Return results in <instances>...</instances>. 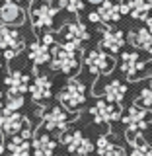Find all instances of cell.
Here are the masks:
<instances>
[{"instance_id": "1", "label": "cell", "mask_w": 152, "mask_h": 156, "mask_svg": "<svg viewBox=\"0 0 152 156\" xmlns=\"http://www.w3.org/2000/svg\"><path fill=\"white\" fill-rule=\"evenodd\" d=\"M51 68L66 76L76 74L78 68H80V49L70 45V43L55 45L51 53Z\"/></svg>"}, {"instance_id": "2", "label": "cell", "mask_w": 152, "mask_h": 156, "mask_svg": "<svg viewBox=\"0 0 152 156\" xmlns=\"http://www.w3.org/2000/svg\"><path fill=\"white\" fill-rule=\"evenodd\" d=\"M0 49H2V53H4L2 57L6 61H12L23 49V39L14 26L0 23Z\"/></svg>"}, {"instance_id": "3", "label": "cell", "mask_w": 152, "mask_h": 156, "mask_svg": "<svg viewBox=\"0 0 152 156\" xmlns=\"http://www.w3.org/2000/svg\"><path fill=\"white\" fill-rule=\"evenodd\" d=\"M58 100L65 109H70V111H76L78 107L86 101V86L82 84L80 80L76 78H70L66 82V86L61 90L58 94Z\"/></svg>"}, {"instance_id": "4", "label": "cell", "mask_w": 152, "mask_h": 156, "mask_svg": "<svg viewBox=\"0 0 152 156\" xmlns=\"http://www.w3.org/2000/svg\"><path fill=\"white\" fill-rule=\"evenodd\" d=\"M123 123L127 125V131H131V133H140V131H144L146 127L152 123V111L146 109L144 105H131L129 111L123 115Z\"/></svg>"}, {"instance_id": "5", "label": "cell", "mask_w": 152, "mask_h": 156, "mask_svg": "<svg viewBox=\"0 0 152 156\" xmlns=\"http://www.w3.org/2000/svg\"><path fill=\"white\" fill-rule=\"evenodd\" d=\"M61 143L66 146L68 152L76 156H90L92 150H94L92 140H88L80 131H65L61 135Z\"/></svg>"}, {"instance_id": "6", "label": "cell", "mask_w": 152, "mask_h": 156, "mask_svg": "<svg viewBox=\"0 0 152 156\" xmlns=\"http://www.w3.org/2000/svg\"><path fill=\"white\" fill-rule=\"evenodd\" d=\"M58 14V6H53L49 2L33 4L31 6V23L35 29H49L55 23V18Z\"/></svg>"}, {"instance_id": "7", "label": "cell", "mask_w": 152, "mask_h": 156, "mask_svg": "<svg viewBox=\"0 0 152 156\" xmlns=\"http://www.w3.org/2000/svg\"><path fill=\"white\" fill-rule=\"evenodd\" d=\"M86 66L92 74L101 76V74H107V72L113 70L115 61L109 55H105L101 49H94V51H90L86 55Z\"/></svg>"}, {"instance_id": "8", "label": "cell", "mask_w": 152, "mask_h": 156, "mask_svg": "<svg viewBox=\"0 0 152 156\" xmlns=\"http://www.w3.org/2000/svg\"><path fill=\"white\" fill-rule=\"evenodd\" d=\"M90 113H92V117H94V121H96V123H100V125L113 123V121L121 119V107H119V104H113V101L100 100L90 109Z\"/></svg>"}, {"instance_id": "9", "label": "cell", "mask_w": 152, "mask_h": 156, "mask_svg": "<svg viewBox=\"0 0 152 156\" xmlns=\"http://www.w3.org/2000/svg\"><path fill=\"white\" fill-rule=\"evenodd\" d=\"M74 117H76L74 113H66V111L61 109V107H51V109L45 113V117H43V127H45L47 131L65 133L68 123H70Z\"/></svg>"}, {"instance_id": "10", "label": "cell", "mask_w": 152, "mask_h": 156, "mask_svg": "<svg viewBox=\"0 0 152 156\" xmlns=\"http://www.w3.org/2000/svg\"><path fill=\"white\" fill-rule=\"evenodd\" d=\"M61 37H62V43H70V45L80 49L82 43L90 39V31L86 29L82 22H70L61 27Z\"/></svg>"}, {"instance_id": "11", "label": "cell", "mask_w": 152, "mask_h": 156, "mask_svg": "<svg viewBox=\"0 0 152 156\" xmlns=\"http://www.w3.org/2000/svg\"><path fill=\"white\" fill-rule=\"evenodd\" d=\"M144 62L140 61L139 53L136 51H125L121 53V70L125 72V76L129 78V80H136L139 74L144 70Z\"/></svg>"}, {"instance_id": "12", "label": "cell", "mask_w": 152, "mask_h": 156, "mask_svg": "<svg viewBox=\"0 0 152 156\" xmlns=\"http://www.w3.org/2000/svg\"><path fill=\"white\" fill-rule=\"evenodd\" d=\"M0 20L6 26H22L26 22V12L18 2H2L0 4Z\"/></svg>"}, {"instance_id": "13", "label": "cell", "mask_w": 152, "mask_h": 156, "mask_svg": "<svg viewBox=\"0 0 152 156\" xmlns=\"http://www.w3.org/2000/svg\"><path fill=\"white\" fill-rule=\"evenodd\" d=\"M51 88H53V82L51 78H47L45 74H39L33 78V84H29V92H31V98L33 101L37 104H43L51 98Z\"/></svg>"}, {"instance_id": "14", "label": "cell", "mask_w": 152, "mask_h": 156, "mask_svg": "<svg viewBox=\"0 0 152 156\" xmlns=\"http://www.w3.org/2000/svg\"><path fill=\"white\" fill-rule=\"evenodd\" d=\"M27 119L26 117H22L16 111V113H4L0 115V133L4 135H18L22 133V129L26 127Z\"/></svg>"}, {"instance_id": "15", "label": "cell", "mask_w": 152, "mask_h": 156, "mask_svg": "<svg viewBox=\"0 0 152 156\" xmlns=\"http://www.w3.org/2000/svg\"><path fill=\"white\" fill-rule=\"evenodd\" d=\"M100 45L104 47L105 51L113 53V55H115V53H119L121 47L125 45V35H123V31H119V29H111V27H105L104 33H101Z\"/></svg>"}, {"instance_id": "16", "label": "cell", "mask_w": 152, "mask_h": 156, "mask_svg": "<svg viewBox=\"0 0 152 156\" xmlns=\"http://www.w3.org/2000/svg\"><path fill=\"white\" fill-rule=\"evenodd\" d=\"M4 84H6L10 94H26L29 90V78L19 70H12L4 78Z\"/></svg>"}, {"instance_id": "17", "label": "cell", "mask_w": 152, "mask_h": 156, "mask_svg": "<svg viewBox=\"0 0 152 156\" xmlns=\"http://www.w3.org/2000/svg\"><path fill=\"white\" fill-rule=\"evenodd\" d=\"M129 43L136 49H143L148 55H152V29L139 27L129 33Z\"/></svg>"}, {"instance_id": "18", "label": "cell", "mask_w": 152, "mask_h": 156, "mask_svg": "<svg viewBox=\"0 0 152 156\" xmlns=\"http://www.w3.org/2000/svg\"><path fill=\"white\" fill-rule=\"evenodd\" d=\"M129 6V16L146 22L152 16V0H125Z\"/></svg>"}, {"instance_id": "19", "label": "cell", "mask_w": 152, "mask_h": 156, "mask_svg": "<svg viewBox=\"0 0 152 156\" xmlns=\"http://www.w3.org/2000/svg\"><path fill=\"white\" fill-rule=\"evenodd\" d=\"M125 94H127V86L121 80H109L101 88V96H104L107 101H113V104H121Z\"/></svg>"}, {"instance_id": "20", "label": "cell", "mask_w": 152, "mask_h": 156, "mask_svg": "<svg viewBox=\"0 0 152 156\" xmlns=\"http://www.w3.org/2000/svg\"><path fill=\"white\" fill-rule=\"evenodd\" d=\"M97 14H100L101 22H105V23H115V22L121 20V16H123V12H121V4L111 2V0L101 2L100 6H97Z\"/></svg>"}, {"instance_id": "21", "label": "cell", "mask_w": 152, "mask_h": 156, "mask_svg": "<svg viewBox=\"0 0 152 156\" xmlns=\"http://www.w3.org/2000/svg\"><path fill=\"white\" fill-rule=\"evenodd\" d=\"M27 57H29V61H31L35 66L45 65V62L51 61V51H49V45H45L43 41L31 43V45H29V51H27Z\"/></svg>"}, {"instance_id": "22", "label": "cell", "mask_w": 152, "mask_h": 156, "mask_svg": "<svg viewBox=\"0 0 152 156\" xmlns=\"http://www.w3.org/2000/svg\"><path fill=\"white\" fill-rule=\"evenodd\" d=\"M127 139H129L131 144V156H152V146L143 139L140 133L127 131Z\"/></svg>"}, {"instance_id": "23", "label": "cell", "mask_w": 152, "mask_h": 156, "mask_svg": "<svg viewBox=\"0 0 152 156\" xmlns=\"http://www.w3.org/2000/svg\"><path fill=\"white\" fill-rule=\"evenodd\" d=\"M33 152L35 156H51L57 148V143L51 139L47 133H41V135H35L33 136Z\"/></svg>"}, {"instance_id": "24", "label": "cell", "mask_w": 152, "mask_h": 156, "mask_svg": "<svg viewBox=\"0 0 152 156\" xmlns=\"http://www.w3.org/2000/svg\"><path fill=\"white\" fill-rule=\"evenodd\" d=\"M6 148H8L10 156H29L31 144H29V139H23L22 135H14L12 139H10Z\"/></svg>"}, {"instance_id": "25", "label": "cell", "mask_w": 152, "mask_h": 156, "mask_svg": "<svg viewBox=\"0 0 152 156\" xmlns=\"http://www.w3.org/2000/svg\"><path fill=\"white\" fill-rule=\"evenodd\" d=\"M97 154L100 156H125V150L117 146L109 136H100L97 139Z\"/></svg>"}, {"instance_id": "26", "label": "cell", "mask_w": 152, "mask_h": 156, "mask_svg": "<svg viewBox=\"0 0 152 156\" xmlns=\"http://www.w3.org/2000/svg\"><path fill=\"white\" fill-rule=\"evenodd\" d=\"M23 105V94H6V101H4V113H16L19 107Z\"/></svg>"}, {"instance_id": "27", "label": "cell", "mask_w": 152, "mask_h": 156, "mask_svg": "<svg viewBox=\"0 0 152 156\" xmlns=\"http://www.w3.org/2000/svg\"><path fill=\"white\" fill-rule=\"evenodd\" d=\"M58 8L70 14H80L84 10V0H58Z\"/></svg>"}, {"instance_id": "28", "label": "cell", "mask_w": 152, "mask_h": 156, "mask_svg": "<svg viewBox=\"0 0 152 156\" xmlns=\"http://www.w3.org/2000/svg\"><path fill=\"white\" fill-rule=\"evenodd\" d=\"M136 104H139V105H144V107H152V78H150L148 86L140 92L139 101H136Z\"/></svg>"}, {"instance_id": "29", "label": "cell", "mask_w": 152, "mask_h": 156, "mask_svg": "<svg viewBox=\"0 0 152 156\" xmlns=\"http://www.w3.org/2000/svg\"><path fill=\"white\" fill-rule=\"evenodd\" d=\"M41 41L45 43V45H53V43H55V35H53V33H49V31H47L45 35L41 37Z\"/></svg>"}, {"instance_id": "30", "label": "cell", "mask_w": 152, "mask_h": 156, "mask_svg": "<svg viewBox=\"0 0 152 156\" xmlns=\"http://www.w3.org/2000/svg\"><path fill=\"white\" fill-rule=\"evenodd\" d=\"M88 20H90V22H94V23L101 22V18H100V14H97V12H92L90 16H88Z\"/></svg>"}, {"instance_id": "31", "label": "cell", "mask_w": 152, "mask_h": 156, "mask_svg": "<svg viewBox=\"0 0 152 156\" xmlns=\"http://www.w3.org/2000/svg\"><path fill=\"white\" fill-rule=\"evenodd\" d=\"M86 2H90V4H97V6H100L101 2H105V0H86Z\"/></svg>"}, {"instance_id": "32", "label": "cell", "mask_w": 152, "mask_h": 156, "mask_svg": "<svg viewBox=\"0 0 152 156\" xmlns=\"http://www.w3.org/2000/svg\"><path fill=\"white\" fill-rule=\"evenodd\" d=\"M144 23H146V27H148V29H152V16H150L148 20H146V22H144Z\"/></svg>"}, {"instance_id": "33", "label": "cell", "mask_w": 152, "mask_h": 156, "mask_svg": "<svg viewBox=\"0 0 152 156\" xmlns=\"http://www.w3.org/2000/svg\"><path fill=\"white\" fill-rule=\"evenodd\" d=\"M4 109V98H2V94H0V111Z\"/></svg>"}, {"instance_id": "34", "label": "cell", "mask_w": 152, "mask_h": 156, "mask_svg": "<svg viewBox=\"0 0 152 156\" xmlns=\"http://www.w3.org/2000/svg\"><path fill=\"white\" fill-rule=\"evenodd\" d=\"M2 2H18V4H19L22 0H0V4H2Z\"/></svg>"}, {"instance_id": "35", "label": "cell", "mask_w": 152, "mask_h": 156, "mask_svg": "<svg viewBox=\"0 0 152 156\" xmlns=\"http://www.w3.org/2000/svg\"><path fill=\"white\" fill-rule=\"evenodd\" d=\"M43 2H49V4H53V2H55V0H43Z\"/></svg>"}, {"instance_id": "36", "label": "cell", "mask_w": 152, "mask_h": 156, "mask_svg": "<svg viewBox=\"0 0 152 156\" xmlns=\"http://www.w3.org/2000/svg\"><path fill=\"white\" fill-rule=\"evenodd\" d=\"M0 74H2V62H0Z\"/></svg>"}, {"instance_id": "37", "label": "cell", "mask_w": 152, "mask_h": 156, "mask_svg": "<svg viewBox=\"0 0 152 156\" xmlns=\"http://www.w3.org/2000/svg\"><path fill=\"white\" fill-rule=\"evenodd\" d=\"M2 55H4V53H2V49H0V57H2Z\"/></svg>"}]
</instances>
